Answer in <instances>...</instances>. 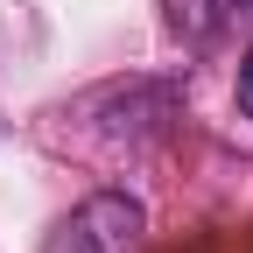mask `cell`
Here are the masks:
<instances>
[{
  "mask_svg": "<svg viewBox=\"0 0 253 253\" xmlns=\"http://www.w3.org/2000/svg\"><path fill=\"white\" fill-rule=\"evenodd\" d=\"M141 239H148V204L134 190H91L71 218H56L42 253H141Z\"/></svg>",
  "mask_w": 253,
  "mask_h": 253,
  "instance_id": "cell-1",
  "label": "cell"
},
{
  "mask_svg": "<svg viewBox=\"0 0 253 253\" xmlns=\"http://www.w3.org/2000/svg\"><path fill=\"white\" fill-rule=\"evenodd\" d=\"M84 113H99V134H113V141H155L176 120V84L126 78V84H106Z\"/></svg>",
  "mask_w": 253,
  "mask_h": 253,
  "instance_id": "cell-2",
  "label": "cell"
},
{
  "mask_svg": "<svg viewBox=\"0 0 253 253\" xmlns=\"http://www.w3.org/2000/svg\"><path fill=\"white\" fill-rule=\"evenodd\" d=\"M246 14H253V0H162V28H169V42H183L190 56L218 49Z\"/></svg>",
  "mask_w": 253,
  "mask_h": 253,
  "instance_id": "cell-3",
  "label": "cell"
},
{
  "mask_svg": "<svg viewBox=\"0 0 253 253\" xmlns=\"http://www.w3.org/2000/svg\"><path fill=\"white\" fill-rule=\"evenodd\" d=\"M232 99H239V113L253 120V49L239 56V84H232Z\"/></svg>",
  "mask_w": 253,
  "mask_h": 253,
  "instance_id": "cell-4",
  "label": "cell"
}]
</instances>
